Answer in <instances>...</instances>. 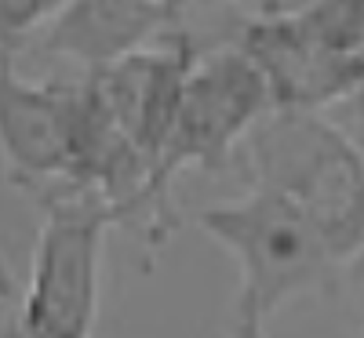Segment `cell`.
<instances>
[{
	"mask_svg": "<svg viewBox=\"0 0 364 338\" xmlns=\"http://www.w3.org/2000/svg\"><path fill=\"white\" fill-rule=\"evenodd\" d=\"M233 160L248 186L281 193L306 214L346 273L364 244V153L336 120L324 109L269 106Z\"/></svg>",
	"mask_w": 364,
	"mask_h": 338,
	"instance_id": "cell-1",
	"label": "cell"
},
{
	"mask_svg": "<svg viewBox=\"0 0 364 338\" xmlns=\"http://www.w3.org/2000/svg\"><path fill=\"white\" fill-rule=\"evenodd\" d=\"M193 222L237 266V334H262L295 298L339 288L343 262L336 251L306 214L273 190L248 186L233 200L197 211Z\"/></svg>",
	"mask_w": 364,
	"mask_h": 338,
	"instance_id": "cell-2",
	"label": "cell"
},
{
	"mask_svg": "<svg viewBox=\"0 0 364 338\" xmlns=\"http://www.w3.org/2000/svg\"><path fill=\"white\" fill-rule=\"evenodd\" d=\"M41 207L44 222L15 327L22 334L55 338L91 334L102 298V244L106 229L117 226V214L95 186L77 178L51 186Z\"/></svg>",
	"mask_w": 364,
	"mask_h": 338,
	"instance_id": "cell-3",
	"label": "cell"
},
{
	"mask_svg": "<svg viewBox=\"0 0 364 338\" xmlns=\"http://www.w3.org/2000/svg\"><path fill=\"white\" fill-rule=\"evenodd\" d=\"M269 106V84L240 44L200 51L182 80V95L157 157V197L171 204V186L182 171H215L233 160L240 138Z\"/></svg>",
	"mask_w": 364,
	"mask_h": 338,
	"instance_id": "cell-4",
	"label": "cell"
},
{
	"mask_svg": "<svg viewBox=\"0 0 364 338\" xmlns=\"http://www.w3.org/2000/svg\"><path fill=\"white\" fill-rule=\"evenodd\" d=\"M80 84H33L0 55V164L11 186L44 197L73 178Z\"/></svg>",
	"mask_w": 364,
	"mask_h": 338,
	"instance_id": "cell-5",
	"label": "cell"
},
{
	"mask_svg": "<svg viewBox=\"0 0 364 338\" xmlns=\"http://www.w3.org/2000/svg\"><path fill=\"white\" fill-rule=\"evenodd\" d=\"M237 44L262 70L273 106L328 109L364 80V58L343 55L324 44L299 15L273 22H245Z\"/></svg>",
	"mask_w": 364,
	"mask_h": 338,
	"instance_id": "cell-6",
	"label": "cell"
},
{
	"mask_svg": "<svg viewBox=\"0 0 364 338\" xmlns=\"http://www.w3.org/2000/svg\"><path fill=\"white\" fill-rule=\"evenodd\" d=\"M178 33V0H66L33 40L37 51L106 70Z\"/></svg>",
	"mask_w": 364,
	"mask_h": 338,
	"instance_id": "cell-7",
	"label": "cell"
},
{
	"mask_svg": "<svg viewBox=\"0 0 364 338\" xmlns=\"http://www.w3.org/2000/svg\"><path fill=\"white\" fill-rule=\"evenodd\" d=\"M245 26L230 8V0H178V37H186L197 51L237 44V33Z\"/></svg>",
	"mask_w": 364,
	"mask_h": 338,
	"instance_id": "cell-8",
	"label": "cell"
},
{
	"mask_svg": "<svg viewBox=\"0 0 364 338\" xmlns=\"http://www.w3.org/2000/svg\"><path fill=\"white\" fill-rule=\"evenodd\" d=\"M63 8L66 0H0V55H15L33 44Z\"/></svg>",
	"mask_w": 364,
	"mask_h": 338,
	"instance_id": "cell-9",
	"label": "cell"
},
{
	"mask_svg": "<svg viewBox=\"0 0 364 338\" xmlns=\"http://www.w3.org/2000/svg\"><path fill=\"white\" fill-rule=\"evenodd\" d=\"M317 0H230L240 22H273V18H295L306 15Z\"/></svg>",
	"mask_w": 364,
	"mask_h": 338,
	"instance_id": "cell-10",
	"label": "cell"
},
{
	"mask_svg": "<svg viewBox=\"0 0 364 338\" xmlns=\"http://www.w3.org/2000/svg\"><path fill=\"white\" fill-rule=\"evenodd\" d=\"M324 113L336 120V124H339V128L360 146V153H364V80H360L353 91H346L339 102H331Z\"/></svg>",
	"mask_w": 364,
	"mask_h": 338,
	"instance_id": "cell-11",
	"label": "cell"
},
{
	"mask_svg": "<svg viewBox=\"0 0 364 338\" xmlns=\"http://www.w3.org/2000/svg\"><path fill=\"white\" fill-rule=\"evenodd\" d=\"M346 276H350L353 284H364V244L353 251V258L346 262Z\"/></svg>",
	"mask_w": 364,
	"mask_h": 338,
	"instance_id": "cell-12",
	"label": "cell"
}]
</instances>
